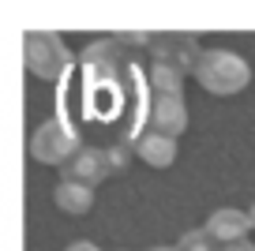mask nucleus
<instances>
[{"mask_svg": "<svg viewBox=\"0 0 255 251\" xmlns=\"http://www.w3.org/2000/svg\"><path fill=\"white\" fill-rule=\"evenodd\" d=\"M248 221H252V229H255V203H252V210H248Z\"/></svg>", "mask_w": 255, "mask_h": 251, "instance_id": "obj_15", "label": "nucleus"}, {"mask_svg": "<svg viewBox=\"0 0 255 251\" xmlns=\"http://www.w3.org/2000/svg\"><path fill=\"white\" fill-rule=\"evenodd\" d=\"M150 124H154V131L169 135V139H180L188 131V102H184V94H154Z\"/></svg>", "mask_w": 255, "mask_h": 251, "instance_id": "obj_5", "label": "nucleus"}, {"mask_svg": "<svg viewBox=\"0 0 255 251\" xmlns=\"http://www.w3.org/2000/svg\"><path fill=\"white\" fill-rule=\"evenodd\" d=\"M150 251H176V248H150Z\"/></svg>", "mask_w": 255, "mask_h": 251, "instance_id": "obj_16", "label": "nucleus"}, {"mask_svg": "<svg viewBox=\"0 0 255 251\" xmlns=\"http://www.w3.org/2000/svg\"><path fill=\"white\" fill-rule=\"evenodd\" d=\"M191 79L207 94L229 98V94H240L252 83V64L240 53H233V49H203L195 68H191Z\"/></svg>", "mask_w": 255, "mask_h": 251, "instance_id": "obj_1", "label": "nucleus"}, {"mask_svg": "<svg viewBox=\"0 0 255 251\" xmlns=\"http://www.w3.org/2000/svg\"><path fill=\"white\" fill-rule=\"evenodd\" d=\"M150 87L154 94H184V71L173 64H150Z\"/></svg>", "mask_w": 255, "mask_h": 251, "instance_id": "obj_10", "label": "nucleus"}, {"mask_svg": "<svg viewBox=\"0 0 255 251\" xmlns=\"http://www.w3.org/2000/svg\"><path fill=\"white\" fill-rule=\"evenodd\" d=\"M176 251H222V248L210 240L207 229H188V233L176 240Z\"/></svg>", "mask_w": 255, "mask_h": 251, "instance_id": "obj_11", "label": "nucleus"}, {"mask_svg": "<svg viewBox=\"0 0 255 251\" xmlns=\"http://www.w3.org/2000/svg\"><path fill=\"white\" fill-rule=\"evenodd\" d=\"M53 203L60 206L64 214H90L94 210V188H87V184H79V180H60L56 184V191H53Z\"/></svg>", "mask_w": 255, "mask_h": 251, "instance_id": "obj_9", "label": "nucleus"}, {"mask_svg": "<svg viewBox=\"0 0 255 251\" xmlns=\"http://www.w3.org/2000/svg\"><path fill=\"white\" fill-rule=\"evenodd\" d=\"M23 64L30 75L38 79H56L68 64H72V53L64 45L60 34L53 30H30L23 38Z\"/></svg>", "mask_w": 255, "mask_h": 251, "instance_id": "obj_2", "label": "nucleus"}, {"mask_svg": "<svg viewBox=\"0 0 255 251\" xmlns=\"http://www.w3.org/2000/svg\"><path fill=\"white\" fill-rule=\"evenodd\" d=\"M222 251H255V244H248V240H240V244H225Z\"/></svg>", "mask_w": 255, "mask_h": 251, "instance_id": "obj_14", "label": "nucleus"}, {"mask_svg": "<svg viewBox=\"0 0 255 251\" xmlns=\"http://www.w3.org/2000/svg\"><path fill=\"white\" fill-rule=\"evenodd\" d=\"M131 154H135V146H131V142H113V146H105V161H109V173H124L128 161H131Z\"/></svg>", "mask_w": 255, "mask_h": 251, "instance_id": "obj_12", "label": "nucleus"}, {"mask_svg": "<svg viewBox=\"0 0 255 251\" xmlns=\"http://www.w3.org/2000/svg\"><path fill=\"white\" fill-rule=\"evenodd\" d=\"M75 154H79V139H75V131L60 117L45 120L30 135V157L41 165H64V161H72Z\"/></svg>", "mask_w": 255, "mask_h": 251, "instance_id": "obj_3", "label": "nucleus"}, {"mask_svg": "<svg viewBox=\"0 0 255 251\" xmlns=\"http://www.w3.org/2000/svg\"><path fill=\"white\" fill-rule=\"evenodd\" d=\"M68 251H102V248H98V244H90V240H75Z\"/></svg>", "mask_w": 255, "mask_h": 251, "instance_id": "obj_13", "label": "nucleus"}, {"mask_svg": "<svg viewBox=\"0 0 255 251\" xmlns=\"http://www.w3.org/2000/svg\"><path fill=\"white\" fill-rule=\"evenodd\" d=\"M105 176H109V161H105V150H98V146H79V154L64 169V180H79L87 188L102 184Z\"/></svg>", "mask_w": 255, "mask_h": 251, "instance_id": "obj_7", "label": "nucleus"}, {"mask_svg": "<svg viewBox=\"0 0 255 251\" xmlns=\"http://www.w3.org/2000/svg\"><path fill=\"white\" fill-rule=\"evenodd\" d=\"M210 233V240L214 244H240L248 233H252V221H248V210H237V206H222V210H214L207 218V225H203Z\"/></svg>", "mask_w": 255, "mask_h": 251, "instance_id": "obj_6", "label": "nucleus"}, {"mask_svg": "<svg viewBox=\"0 0 255 251\" xmlns=\"http://www.w3.org/2000/svg\"><path fill=\"white\" fill-rule=\"evenodd\" d=\"M199 41L191 38V34H154L150 38V60L154 64H173L180 68L184 75H191L195 60H199Z\"/></svg>", "mask_w": 255, "mask_h": 251, "instance_id": "obj_4", "label": "nucleus"}, {"mask_svg": "<svg viewBox=\"0 0 255 251\" xmlns=\"http://www.w3.org/2000/svg\"><path fill=\"white\" fill-rule=\"evenodd\" d=\"M131 146H135V157H143V161H146V165H154V169H169V165L176 161V154H180L176 139H169V135H161V131H146V135H139Z\"/></svg>", "mask_w": 255, "mask_h": 251, "instance_id": "obj_8", "label": "nucleus"}]
</instances>
